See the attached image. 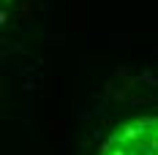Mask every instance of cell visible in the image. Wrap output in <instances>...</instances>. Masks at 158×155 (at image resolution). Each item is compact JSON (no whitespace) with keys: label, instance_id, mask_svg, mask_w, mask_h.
Returning a JSON list of instances; mask_svg holds the SVG:
<instances>
[{"label":"cell","instance_id":"cell-1","mask_svg":"<svg viewBox=\"0 0 158 155\" xmlns=\"http://www.w3.org/2000/svg\"><path fill=\"white\" fill-rule=\"evenodd\" d=\"M98 155H158V117H142L114 131Z\"/></svg>","mask_w":158,"mask_h":155}]
</instances>
